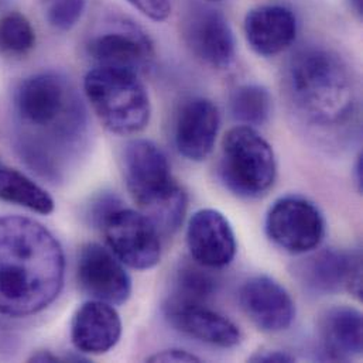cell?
<instances>
[{"mask_svg": "<svg viewBox=\"0 0 363 363\" xmlns=\"http://www.w3.org/2000/svg\"><path fill=\"white\" fill-rule=\"evenodd\" d=\"M208 1H222V0H208Z\"/></svg>", "mask_w": 363, "mask_h": 363, "instance_id": "31", "label": "cell"}, {"mask_svg": "<svg viewBox=\"0 0 363 363\" xmlns=\"http://www.w3.org/2000/svg\"><path fill=\"white\" fill-rule=\"evenodd\" d=\"M294 361L296 358L293 355L283 351H263L250 358V362L257 363H290Z\"/></svg>", "mask_w": 363, "mask_h": 363, "instance_id": "27", "label": "cell"}, {"mask_svg": "<svg viewBox=\"0 0 363 363\" xmlns=\"http://www.w3.org/2000/svg\"><path fill=\"white\" fill-rule=\"evenodd\" d=\"M0 199L33 212L48 215L55 203L51 195L18 170L0 166Z\"/></svg>", "mask_w": 363, "mask_h": 363, "instance_id": "19", "label": "cell"}, {"mask_svg": "<svg viewBox=\"0 0 363 363\" xmlns=\"http://www.w3.org/2000/svg\"><path fill=\"white\" fill-rule=\"evenodd\" d=\"M92 111L106 130L130 136L145 130L152 118V102L139 74L96 65L84 79Z\"/></svg>", "mask_w": 363, "mask_h": 363, "instance_id": "4", "label": "cell"}, {"mask_svg": "<svg viewBox=\"0 0 363 363\" xmlns=\"http://www.w3.org/2000/svg\"><path fill=\"white\" fill-rule=\"evenodd\" d=\"M284 84L296 112L311 126H342L354 115V81L333 50L315 45L298 50L287 64Z\"/></svg>", "mask_w": 363, "mask_h": 363, "instance_id": "2", "label": "cell"}, {"mask_svg": "<svg viewBox=\"0 0 363 363\" xmlns=\"http://www.w3.org/2000/svg\"><path fill=\"white\" fill-rule=\"evenodd\" d=\"M267 236L283 250L303 255L320 246L325 220L318 206L303 196L277 199L266 216Z\"/></svg>", "mask_w": 363, "mask_h": 363, "instance_id": "7", "label": "cell"}, {"mask_svg": "<svg viewBox=\"0 0 363 363\" xmlns=\"http://www.w3.org/2000/svg\"><path fill=\"white\" fill-rule=\"evenodd\" d=\"M355 173H357V184L359 186V189H362V157H358V163L355 167Z\"/></svg>", "mask_w": 363, "mask_h": 363, "instance_id": "30", "label": "cell"}, {"mask_svg": "<svg viewBox=\"0 0 363 363\" xmlns=\"http://www.w3.org/2000/svg\"><path fill=\"white\" fill-rule=\"evenodd\" d=\"M111 252L135 270H149L160 263L162 236L140 212L119 206L101 225Z\"/></svg>", "mask_w": 363, "mask_h": 363, "instance_id": "6", "label": "cell"}, {"mask_svg": "<svg viewBox=\"0 0 363 363\" xmlns=\"http://www.w3.org/2000/svg\"><path fill=\"white\" fill-rule=\"evenodd\" d=\"M324 352L333 361H350L363 351L362 314L348 306L333 307L320 321Z\"/></svg>", "mask_w": 363, "mask_h": 363, "instance_id": "18", "label": "cell"}, {"mask_svg": "<svg viewBox=\"0 0 363 363\" xmlns=\"http://www.w3.org/2000/svg\"><path fill=\"white\" fill-rule=\"evenodd\" d=\"M296 276L311 293L334 294L345 289L358 298L362 294V260L359 252L321 250L301 260L296 266Z\"/></svg>", "mask_w": 363, "mask_h": 363, "instance_id": "9", "label": "cell"}, {"mask_svg": "<svg viewBox=\"0 0 363 363\" xmlns=\"http://www.w3.org/2000/svg\"><path fill=\"white\" fill-rule=\"evenodd\" d=\"M139 13L153 21H164L172 14V0H126Z\"/></svg>", "mask_w": 363, "mask_h": 363, "instance_id": "24", "label": "cell"}, {"mask_svg": "<svg viewBox=\"0 0 363 363\" xmlns=\"http://www.w3.org/2000/svg\"><path fill=\"white\" fill-rule=\"evenodd\" d=\"M122 337V320L113 306L91 300L72 317L71 340L86 355H102L116 347Z\"/></svg>", "mask_w": 363, "mask_h": 363, "instance_id": "16", "label": "cell"}, {"mask_svg": "<svg viewBox=\"0 0 363 363\" xmlns=\"http://www.w3.org/2000/svg\"><path fill=\"white\" fill-rule=\"evenodd\" d=\"M121 199L116 196V195H112V194H106V195H102L99 198H96L91 206V218H92V222L98 226H101L104 223V220L106 219V216L115 211L116 208L122 206L121 205Z\"/></svg>", "mask_w": 363, "mask_h": 363, "instance_id": "25", "label": "cell"}, {"mask_svg": "<svg viewBox=\"0 0 363 363\" xmlns=\"http://www.w3.org/2000/svg\"><path fill=\"white\" fill-rule=\"evenodd\" d=\"M65 277V256L57 238L40 222L0 216V314L26 318L50 307Z\"/></svg>", "mask_w": 363, "mask_h": 363, "instance_id": "1", "label": "cell"}, {"mask_svg": "<svg viewBox=\"0 0 363 363\" xmlns=\"http://www.w3.org/2000/svg\"><path fill=\"white\" fill-rule=\"evenodd\" d=\"M86 52L98 65L136 74L147 69L155 57L147 34L126 21L92 35L86 43Z\"/></svg>", "mask_w": 363, "mask_h": 363, "instance_id": "11", "label": "cell"}, {"mask_svg": "<svg viewBox=\"0 0 363 363\" xmlns=\"http://www.w3.org/2000/svg\"><path fill=\"white\" fill-rule=\"evenodd\" d=\"M219 173L226 188L238 196H260L272 188L277 176L274 152L253 128L235 126L222 140Z\"/></svg>", "mask_w": 363, "mask_h": 363, "instance_id": "5", "label": "cell"}, {"mask_svg": "<svg viewBox=\"0 0 363 363\" xmlns=\"http://www.w3.org/2000/svg\"><path fill=\"white\" fill-rule=\"evenodd\" d=\"M296 14L281 4H263L247 11L243 31L250 48L262 57L286 51L297 37Z\"/></svg>", "mask_w": 363, "mask_h": 363, "instance_id": "15", "label": "cell"}, {"mask_svg": "<svg viewBox=\"0 0 363 363\" xmlns=\"http://www.w3.org/2000/svg\"><path fill=\"white\" fill-rule=\"evenodd\" d=\"M272 95L257 84H246L236 88L229 101L230 115L235 121L246 126L264 125L272 113Z\"/></svg>", "mask_w": 363, "mask_h": 363, "instance_id": "21", "label": "cell"}, {"mask_svg": "<svg viewBox=\"0 0 363 363\" xmlns=\"http://www.w3.org/2000/svg\"><path fill=\"white\" fill-rule=\"evenodd\" d=\"M182 35L191 52L206 65L225 69L235 60V35L226 17L211 7L191 9L182 23Z\"/></svg>", "mask_w": 363, "mask_h": 363, "instance_id": "10", "label": "cell"}, {"mask_svg": "<svg viewBox=\"0 0 363 363\" xmlns=\"http://www.w3.org/2000/svg\"><path fill=\"white\" fill-rule=\"evenodd\" d=\"M186 245L198 264L206 269H222L236 255V238L228 218L211 208L196 211L186 228Z\"/></svg>", "mask_w": 363, "mask_h": 363, "instance_id": "12", "label": "cell"}, {"mask_svg": "<svg viewBox=\"0 0 363 363\" xmlns=\"http://www.w3.org/2000/svg\"><path fill=\"white\" fill-rule=\"evenodd\" d=\"M0 166H1V163H0Z\"/></svg>", "mask_w": 363, "mask_h": 363, "instance_id": "32", "label": "cell"}, {"mask_svg": "<svg viewBox=\"0 0 363 363\" xmlns=\"http://www.w3.org/2000/svg\"><path fill=\"white\" fill-rule=\"evenodd\" d=\"M220 126L216 105L206 98L186 101L176 121V146L189 162H203L213 150Z\"/></svg>", "mask_w": 363, "mask_h": 363, "instance_id": "14", "label": "cell"}, {"mask_svg": "<svg viewBox=\"0 0 363 363\" xmlns=\"http://www.w3.org/2000/svg\"><path fill=\"white\" fill-rule=\"evenodd\" d=\"M128 191L160 236H172L186 212V194L172 174L164 152L152 140H130L122 155Z\"/></svg>", "mask_w": 363, "mask_h": 363, "instance_id": "3", "label": "cell"}, {"mask_svg": "<svg viewBox=\"0 0 363 363\" xmlns=\"http://www.w3.org/2000/svg\"><path fill=\"white\" fill-rule=\"evenodd\" d=\"M348 1H350V6H351L352 11H354L358 17H362L363 0H348Z\"/></svg>", "mask_w": 363, "mask_h": 363, "instance_id": "29", "label": "cell"}, {"mask_svg": "<svg viewBox=\"0 0 363 363\" xmlns=\"http://www.w3.org/2000/svg\"><path fill=\"white\" fill-rule=\"evenodd\" d=\"M28 361L30 362H62L61 358L51 354L50 351H38V352L33 354Z\"/></svg>", "mask_w": 363, "mask_h": 363, "instance_id": "28", "label": "cell"}, {"mask_svg": "<svg viewBox=\"0 0 363 363\" xmlns=\"http://www.w3.org/2000/svg\"><path fill=\"white\" fill-rule=\"evenodd\" d=\"M239 300L247 318L264 333L286 331L296 318L291 296L267 276L249 279L240 289Z\"/></svg>", "mask_w": 363, "mask_h": 363, "instance_id": "13", "label": "cell"}, {"mask_svg": "<svg viewBox=\"0 0 363 363\" xmlns=\"http://www.w3.org/2000/svg\"><path fill=\"white\" fill-rule=\"evenodd\" d=\"M35 45V31L30 20L10 11L0 17V52L6 55H24Z\"/></svg>", "mask_w": 363, "mask_h": 363, "instance_id": "22", "label": "cell"}, {"mask_svg": "<svg viewBox=\"0 0 363 363\" xmlns=\"http://www.w3.org/2000/svg\"><path fill=\"white\" fill-rule=\"evenodd\" d=\"M205 269L196 262L180 266L166 304H205L216 291V279Z\"/></svg>", "mask_w": 363, "mask_h": 363, "instance_id": "20", "label": "cell"}, {"mask_svg": "<svg viewBox=\"0 0 363 363\" xmlns=\"http://www.w3.org/2000/svg\"><path fill=\"white\" fill-rule=\"evenodd\" d=\"M77 279L86 296L111 306L125 304L132 294V279L125 264L99 243H86L81 249Z\"/></svg>", "mask_w": 363, "mask_h": 363, "instance_id": "8", "label": "cell"}, {"mask_svg": "<svg viewBox=\"0 0 363 363\" xmlns=\"http://www.w3.org/2000/svg\"><path fill=\"white\" fill-rule=\"evenodd\" d=\"M86 0H43V11L47 23L60 31H69L82 18Z\"/></svg>", "mask_w": 363, "mask_h": 363, "instance_id": "23", "label": "cell"}, {"mask_svg": "<svg viewBox=\"0 0 363 363\" xmlns=\"http://www.w3.org/2000/svg\"><path fill=\"white\" fill-rule=\"evenodd\" d=\"M164 314L177 331L205 344L232 348L240 342L239 328L205 304H164Z\"/></svg>", "mask_w": 363, "mask_h": 363, "instance_id": "17", "label": "cell"}, {"mask_svg": "<svg viewBox=\"0 0 363 363\" xmlns=\"http://www.w3.org/2000/svg\"><path fill=\"white\" fill-rule=\"evenodd\" d=\"M149 362H201L198 357L184 350H166L149 358Z\"/></svg>", "mask_w": 363, "mask_h": 363, "instance_id": "26", "label": "cell"}]
</instances>
